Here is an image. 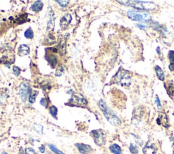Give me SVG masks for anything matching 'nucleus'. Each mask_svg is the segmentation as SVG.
<instances>
[{"instance_id":"obj_7","label":"nucleus","mask_w":174,"mask_h":154,"mask_svg":"<svg viewBox=\"0 0 174 154\" xmlns=\"http://www.w3.org/2000/svg\"><path fill=\"white\" fill-rule=\"evenodd\" d=\"M70 102H73L74 105H77L84 106L87 105L86 99L80 93L73 94L72 99H70Z\"/></svg>"},{"instance_id":"obj_23","label":"nucleus","mask_w":174,"mask_h":154,"mask_svg":"<svg viewBox=\"0 0 174 154\" xmlns=\"http://www.w3.org/2000/svg\"><path fill=\"white\" fill-rule=\"evenodd\" d=\"M48 147H49V148H50L51 151L53 152L54 153H56V154H64L63 152H62L61 150H59L58 148H57L56 147H55L53 145L49 144V145H48Z\"/></svg>"},{"instance_id":"obj_27","label":"nucleus","mask_w":174,"mask_h":154,"mask_svg":"<svg viewBox=\"0 0 174 154\" xmlns=\"http://www.w3.org/2000/svg\"><path fill=\"white\" fill-rule=\"evenodd\" d=\"M168 58H169V60L170 61V62H171V63L174 62V51L171 50L169 52Z\"/></svg>"},{"instance_id":"obj_25","label":"nucleus","mask_w":174,"mask_h":154,"mask_svg":"<svg viewBox=\"0 0 174 154\" xmlns=\"http://www.w3.org/2000/svg\"><path fill=\"white\" fill-rule=\"evenodd\" d=\"M46 43L48 45H52L55 43V37L54 36L49 35L46 38Z\"/></svg>"},{"instance_id":"obj_19","label":"nucleus","mask_w":174,"mask_h":154,"mask_svg":"<svg viewBox=\"0 0 174 154\" xmlns=\"http://www.w3.org/2000/svg\"><path fill=\"white\" fill-rule=\"evenodd\" d=\"M49 112L50 115L53 116L54 118L57 119V112H58V109L57 108L54 106V105H52L49 108Z\"/></svg>"},{"instance_id":"obj_35","label":"nucleus","mask_w":174,"mask_h":154,"mask_svg":"<svg viewBox=\"0 0 174 154\" xmlns=\"http://www.w3.org/2000/svg\"><path fill=\"white\" fill-rule=\"evenodd\" d=\"M137 27H140V29H146V28H147V27L145 26V25H143V24H137Z\"/></svg>"},{"instance_id":"obj_2","label":"nucleus","mask_w":174,"mask_h":154,"mask_svg":"<svg viewBox=\"0 0 174 154\" xmlns=\"http://www.w3.org/2000/svg\"><path fill=\"white\" fill-rule=\"evenodd\" d=\"M118 2L124 6L132 7L140 11H150L154 9L156 6L154 3L144 1H118Z\"/></svg>"},{"instance_id":"obj_29","label":"nucleus","mask_w":174,"mask_h":154,"mask_svg":"<svg viewBox=\"0 0 174 154\" xmlns=\"http://www.w3.org/2000/svg\"><path fill=\"white\" fill-rule=\"evenodd\" d=\"M12 70H13L14 74H15L16 76H19V75H20V68L18 67V66H14V67H13Z\"/></svg>"},{"instance_id":"obj_36","label":"nucleus","mask_w":174,"mask_h":154,"mask_svg":"<svg viewBox=\"0 0 174 154\" xmlns=\"http://www.w3.org/2000/svg\"><path fill=\"white\" fill-rule=\"evenodd\" d=\"M19 154H25V152H24L22 149H20Z\"/></svg>"},{"instance_id":"obj_33","label":"nucleus","mask_w":174,"mask_h":154,"mask_svg":"<svg viewBox=\"0 0 174 154\" xmlns=\"http://www.w3.org/2000/svg\"><path fill=\"white\" fill-rule=\"evenodd\" d=\"M39 150L41 153H44L45 152V147L43 145H41V146L39 148Z\"/></svg>"},{"instance_id":"obj_21","label":"nucleus","mask_w":174,"mask_h":154,"mask_svg":"<svg viewBox=\"0 0 174 154\" xmlns=\"http://www.w3.org/2000/svg\"><path fill=\"white\" fill-rule=\"evenodd\" d=\"M33 130L40 135L43 134V126L40 124H35L33 125Z\"/></svg>"},{"instance_id":"obj_26","label":"nucleus","mask_w":174,"mask_h":154,"mask_svg":"<svg viewBox=\"0 0 174 154\" xmlns=\"http://www.w3.org/2000/svg\"><path fill=\"white\" fill-rule=\"evenodd\" d=\"M57 3H58L59 5H60L63 8H65L67 7L69 4V1H65V0H63V1H59V0H57Z\"/></svg>"},{"instance_id":"obj_10","label":"nucleus","mask_w":174,"mask_h":154,"mask_svg":"<svg viewBox=\"0 0 174 154\" xmlns=\"http://www.w3.org/2000/svg\"><path fill=\"white\" fill-rule=\"evenodd\" d=\"M72 20V17L70 14H65V15L61 17L60 20V26L62 29H65V28L69 25V23H71Z\"/></svg>"},{"instance_id":"obj_28","label":"nucleus","mask_w":174,"mask_h":154,"mask_svg":"<svg viewBox=\"0 0 174 154\" xmlns=\"http://www.w3.org/2000/svg\"><path fill=\"white\" fill-rule=\"evenodd\" d=\"M63 66H59L56 71V75L59 77L61 76L63 74Z\"/></svg>"},{"instance_id":"obj_30","label":"nucleus","mask_w":174,"mask_h":154,"mask_svg":"<svg viewBox=\"0 0 174 154\" xmlns=\"http://www.w3.org/2000/svg\"><path fill=\"white\" fill-rule=\"evenodd\" d=\"M25 154H37V153L33 148H27L25 149Z\"/></svg>"},{"instance_id":"obj_14","label":"nucleus","mask_w":174,"mask_h":154,"mask_svg":"<svg viewBox=\"0 0 174 154\" xmlns=\"http://www.w3.org/2000/svg\"><path fill=\"white\" fill-rule=\"evenodd\" d=\"M43 6H44V3L42 2L36 1L33 3L32 6H31V10L36 12H40L42 10Z\"/></svg>"},{"instance_id":"obj_4","label":"nucleus","mask_w":174,"mask_h":154,"mask_svg":"<svg viewBox=\"0 0 174 154\" xmlns=\"http://www.w3.org/2000/svg\"><path fill=\"white\" fill-rule=\"evenodd\" d=\"M116 81L122 86H129L131 84V75L127 71L121 69L116 75Z\"/></svg>"},{"instance_id":"obj_32","label":"nucleus","mask_w":174,"mask_h":154,"mask_svg":"<svg viewBox=\"0 0 174 154\" xmlns=\"http://www.w3.org/2000/svg\"><path fill=\"white\" fill-rule=\"evenodd\" d=\"M156 105H157L158 109H162L161 104V102H160V100H159L158 96L156 97Z\"/></svg>"},{"instance_id":"obj_34","label":"nucleus","mask_w":174,"mask_h":154,"mask_svg":"<svg viewBox=\"0 0 174 154\" xmlns=\"http://www.w3.org/2000/svg\"><path fill=\"white\" fill-rule=\"evenodd\" d=\"M169 68L171 71H174V62L173 63H170L169 65Z\"/></svg>"},{"instance_id":"obj_15","label":"nucleus","mask_w":174,"mask_h":154,"mask_svg":"<svg viewBox=\"0 0 174 154\" xmlns=\"http://www.w3.org/2000/svg\"><path fill=\"white\" fill-rule=\"evenodd\" d=\"M110 150L114 154H122L121 148L116 143H114L110 146Z\"/></svg>"},{"instance_id":"obj_5","label":"nucleus","mask_w":174,"mask_h":154,"mask_svg":"<svg viewBox=\"0 0 174 154\" xmlns=\"http://www.w3.org/2000/svg\"><path fill=\"white\" fill-rule=\"evenodd\" d=\"M90 135L97 145L102 146L106 144V135L102 130H95L90 132Z\"/></svg>"},{"instance_id":"obj_11","label":"nucleus","mask_w":174,"mask_h":154,"mask_svg":"<svg viewBox=\"0 0 174 154\" xmlns=\"http://www.w3.org/2000/svg\"><path fill=\"white\" fill-rule=\"evenodd\" d=\"M144 154H156L157 153V148H156L154 144L148 143L143 148Z\"/></svg>"},{"instance_id":"obj_12","label":"nucleus","mask_w":174,"mask_h":154,"mask_svg":"<svg viewBox=\"0 0 174 154\" xmlns=\"http://www.w3.org/2000/svg\"><path fill=\"white\" fill-rule=\"evenodd\" d=\"M46 59L47 60L48 63L50 64L51 68L54 69L57 65V58L53 53H48L47 52L46 55Z\"/></svg>"},{"instance_id":"obj_1","label":"nucleus","mask_w":174,"mask_h":154,"mask_svg":"<svg viewBox=\"0 0 174 154\" xmlns=\"http://www.w3.org/2000/svg\"><path fill=\"white\" fill-rule=\"evenodd\" d=\"M99 106L100 109L102 110L104 116L106 120L113 126H119L121 124V121L116 115L114 114V112L107 107L106 103L103 100H100L99 103Z\"/></svg>"},{"instance_id":"obj_13","label":"nucleus","mask_w":174,"mask_h":154,"mask_svg":"<svg viewBox=\"0 0 174 154\" xmlns=\"http://www.w3.org/2000/svg\"><path fill=\"white\" fill-rule=\"evenodd\" d=\"M30 52V48L29 45L26 44H21L19 47L18 49V54L20 57H23V56L28 55Z\"/></svg>"},{"instance_id":"obj_16","label":"nucleus","mask_w":174,"mask_h":154,"mask_svg":"<svg viewBox=\"0 0 174 154\" xmlns=\"http://www.w3.org/2000/svg\"><path fill=\"white\" fill-rule=\"evenodd\" d=\"M155 71L156 73V76L158 77V78L161 80V81H163L165 79V74L164 72H163V69L160 67L159 66L156 65L155 66Z\"/></svg>"},{"instance_id":"obj_37","label":"nucleus","mask_w":174,"mask_h":154,"mask_svg":"<svg viewBox=\"0 0 174 154\" xmlns=\"http://www.w3.org/2000/svg\"><path fill=\"white\" fill-rule=\"evenodd\" d=\"M2 154H8V153H7L6 152H3Z\"/></svg>"},{"instance_id":"obj_31","label":"nucleus","mask_w":174,"mask_h":154,"mask_svg":"<svg viewBox=\"0 0 174 154\" xmlns=\"http://www.w3.org/2000/svg\"><path fill=\"white\" fill-rule=\"evenodd\" d=\"M40 104L45 107H46L48 106V101L46 98H42V99L40 100Z\"/></svg>"},{"instance_id":"obj_8","label":"nucleus","mask_w":174,"mask_h":154,"mask_svg":"<svg viewBox=\"0 0 174 154\" xmlns=\"http://www.w3.org/2000/svg\"><path fill=\"white\" fill-rule=\"evenodd\" d=\"M156 123L159 126L167 128L169 127V123L168 118L165 113H160L158 115V118L156 119Z\"/></svg>"},{"instance_id":"obj_3","label":"nucleus","mask_w":174,"mask_h":154,"mask_svg":"<svg viewBox=\"0 0 174 154\" xmlns=\"http://www.w3.org/2000/svg\"><path fill=\"white\" fill-rule=\"evenodd\" d=\"M127 16L132 20L141 22H148L151 20V16L150 14L140 10H130L127 12Z\"/></svg>"},{"instance_id":"obj_18","label":"nucleus","mask_w":174,"mask_h":154,"mask_svg":"<svg viewBox=\"0 0 174 154\" xmlns=\"http://www.w3.org/2000/svg\"><path fill=\"white\" fill-rule=\"evenodd\" d=\"M54 17L53 16H52L51 18L50 19V20L48 22L47 24V27H46V30L48 31H53L54 28V22H55V20H54Z\"/></svg>"},{"instance_id":"obj_20","label":"nucleus","mask_w":174,"mask_h":154,"mask_svg":"<svg viewBox=\"0 0 174 154\" xmlns=\"http://www.w3.org/2000/svg\"><path fill=\"white\" fill-rule=\"evenodd\" d=\"M24 36H25V37L27 38V39H32L34 36V34L31 28H29L28 29L25 31V33H24Z\"/></svg>"},{"instance_id":"obj_9","label":"nucleus","mask_w":174,"mask_h":154,"mask_svg":"<svg viewBox=\"0 0 174 154\" xmlns=\"http://www.w3.org/2000/svg\"><path fill=\"white\" fill-rule=\"evenodd\" d=\"M76 147L77 148L79 152L82 154H89L93 152L91 147L83 143H76Z\"/></svg>"},{"instance_id":"obj_22","label":"nucleus","mask_w":174,"mask_h":154,"mask_svg":"<svg viewBox=\"0 0 174 154\" xmlns=\"http://www.w3.org/2000/svg\"><path fill=\"white\" fill-rule=\"evenodd\" d=\"M167 92L170 95H174V82H169Z\"/></svg>"},{"instance_id":"obj_17","label":"nucleus","mask_w":174,"mask_h":154,"mask_svg":"<svg viewBox=\"0 0 174 154\" xmlns=\"http://www.w3.org/2000/svg\"><path fill=\"white\" fill-rule=\"evenodd\" d=\"M38 94V91L37 90H31V93L29 96V101L30 103H34L36 102V97Z\"/></svg>"},{"instance_id":"obj_6","label":"nucleus","mask_w":174,"mask_h":154,"mask_svg":"<svg viewBox=\"0 0 174 154\" xmlns=\"http://www.w3.org/2000/svg\"><path fill=\"white\" fill-rule=\"evenodd\" d=\"M31 91V88L28 83L23 82L20 85L19 95L20 96V99H21L23 102H25L27 99V98L29 96Z\"/></svg>"},{"instance_id":"obj_38","label":"nucleus","mask_w":174,"mask_h":154,"mask_svg":"<svg viewBox=\"0 0 174 154\" xmlns=\"http://www.w3.org/2000/svg\"><path fill=\"white\" fill-rule=\"evenodd\" d=\"M173 154H174V141H173Z\"/></svg>"},{"instance_id":"obj_24","label":"nucleus","mask_w":174,"mask_h":154,"mask_svg":"<svg viewBox=\"0 0 174 154\" xmlns=\"http://www.w3.org/2000/svg\"><path fill=\"white\" fill-rule=\"evenodd\" d=\"M130 152L133 154H137L138 153V149L136 145L133 144V143H131L129 147Z\"/></svg>"}]
</instances>
